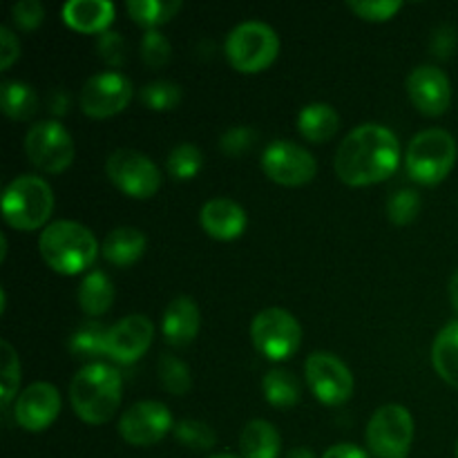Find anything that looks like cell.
<instances>
[{
  "mask_svg": "<svg viewBox=\"0 0 458 458\" xmlns=\"http://www.w3.org/2000/svg\"><path fill=\"white\" fill-rule=\"evenodd\" d=\"M401 164L396 134L385 125L365 123L352 130L335 152V174L347 186H371L385 182Z\"/></svg>",
  "mask_w": 458,
  "mask_h": 458,
  "instance_id": "6da1fadb",
  "label": "cell"
},
{
  "mask_svg": "<svg viewBox=\"0 0 458 458\" xmlns=\"http://www.w3.org/2000/svg\"><path fill=\"white\" fill-rule=\"evenodd\" d=\"M70 403L85 423H107L121 405V374L103 362L83 367L70 383Z\"/></svg>",
  "mask_w": 458,
  "mask_h": 458,
  "instance_id": "7a4b0ae2",
  "label": "cell"
},
{
  "mask_svg": "<svg viewBox=\"0 0 458 458\" xmlns=\"http://www.w3.org/2000/svg\"><path fill=\"white\" fill-rule=\"evenodd\" d=\"M38 249L49 268L61 276H79L98 255L97 237L79 222H54L40 233Z\"/></svg>",
  "mask_w": 458,
  "mask_h": 458,
  "instance_id": "3957f363",
  "label": "cell"
},
{
  "mask_svg": "<svg viewBox=\"0 0 458 458\" xmlns=\"http://www.w3.org/2000/svg\"><path fill=\"white\" fill-rule=\"evenodd\" d=\"M54 210V192L36 174L16 177L3 192V217L16 231H36Z\"/></svg>",
  "mask_w": 458,
  "mask_h": 458,
  "instance_id": "277c9868",
  "label": "cell"
},
{
  "mask_svg": "<svg viewBox=\"0 0 458 458\" xmlns=\"http://www.w3.org/2000/svg\"><path fill=\"white\" fill-rule=\"evenodd\" d=\"M456 161V141L447 130H423L407 148L405 165L410 177L423 186H437L450 174Z\"/></svg>",
  "mask_w": 458,
  "mask_h": 458,
  "instance_id": "5b68a950",
  "label": "cell"
},
{
  "mask_svg": "<svg viewBox=\"0 0 458 458\" xmlns=\"http://www.w3.org/2000/svg\"><path fill=\"white\" fill-rule=\"evenodd\" d=\"M228 63L242 74H258L267 70L280 52V38L276 30L268 27L267 22H242L228 34L226 38Z\"/></svg>",
  "mask_w": 458,
  "mask_h": 458,
  "instance_id": "8992f818",
  "label": "cell"
},
{
  "mask_svg": "<svg viewBox=\"0 0 458 458\" xmlns=\"http://www.w3.org/2000/svg\"><path fill=\"white\" fill-rule=\"evenodd\" d=\"M250 338H253L255 349L264 358L273 362L286 360L293 356L302 344V327L284 309H264L258 313L250 325Z\"/></svg>",
  "mask_w": 458,
  "mask_h": 458,
  "instance_id": "52a82bcc",
  "label": "cell"
},
{
  "mask_svg": "<svg viewBox=\"0 0 458 458\" xmlns=\"http://www.w3.org/2000/svg\"><path fill=\"white\" fill-rule=\"evenodd\" d=\"M414 443V419L403 405H385L367 425V445L378 458H407Z\"/></svg>",
  "mask_w": 458,
  "mask_h": 458,
  "instance_id": "ba28073f",
  "label": "cell"
},
{
  "mask_svg": "<svg viewBox=\"0 0 458 458\" xmlns=\"http://www.w3.org/2000/svg\"><path fill=\"white\" fill-rule=\"evenodd\" d=\"M106 174L132 199H150L161 188V173L150 157L137 150H114L106 161Z\"/></svg>",
  "mask_w": 458,
  "mask_h": 458,
  "instance_id": "9c48e42d",
  "label": "cell"
},
{
  "mask_svg": "<svg viewBox=\"0 0 458 458\" xmlns=\"http://www.w3.org/2000/svg\"><path fill=\"white\" fill-rule=\"evenodd\" d=\"M25 152L43 173H63L74 161V141L58 121H40L25 137Z\"/></svg>",
  "mask_w": 458,
  "mask_h": 458,
  "instance_id": "30bf717a",
  "label": "cell"
},
{
  "mask_svg": "<svg viewBox=\"0 0 458 458\" xmlns=\"http://www.w3.org/2000/svg\"><path fill=\"white\" fill-rule=\"evenodd\" d=\"M304 376L313 396L325 405H343L353 394V376L334 353L316 352L307 358Z\"/></svg>",
  "mask_w": 458,
  "mask_h": 458,
  "instance_id": "8fae6325",
  "label": "cell"
},
{
  "mask_svg": "<svg viewBox=\"0 0 458 458\" xmlns=\"http://www.w3.org/2000/svg\"><path fill=\"white\" fill-rule=\"evenodd\" d=\"M132 94V83L121 72H101L85 81L79 98L81 110L92 119H107L123 112Z\"/></svg>",
  "mask_w": 458,
  "mask_h": 458,
  "instance_id": "7c38bea8",
  "label": "cell"
},
{
  "mask_svg": "<svg viewBox=\"0 0 458 458\" xmlns=\"http://www.w3.org/2000/svg\"><path fill=\"white\" fill-rule=\"evenodd\" d=\"M262 170L280 186H304L318 173V164L309 150L293 141H273L262 155Z\"/></svg>",
  "mask_w": 458,
  "mask_h": 458,
  "instance_id": "4fadbf2b",
  "label": "cell"
},
{
  "mask_svg": "<svg viewBox=\"0 0 458 458\" xmlns=\"http://www.w3.org/2000/svg\"><path fill=\"white\" fill-rule=\"evenodd\" d=\"M170 429H174L170 410L157 401L137 403L119 420L121 438L137 447L155 445Z\"/></svg>",
  "mask_w": 458,
  "mask_h": 458,
  "instance_id": "5bb4252c",
  "label": "cell"
},
{
  "mask_svg": "<svg viewBox=\"0 0 458 458\" xmlns=\"http://www.w3.org/2000/svg\"><path fill=\"white\" fill-rule=\"evenodd\" d=\"M407 94L416 110L425 116L445 114L452 103L450 79L434 65H420L407 76Z\"/></svg>",
  "mask_w": 458,
  "mask_h": 458,
  "instance_id": "9a60e30c",
  "label": "cell"
},
{
  "mask_svg": "<svg viewBox=\"0 0 458 458\" xmlns=\"http://www.w3.org/2000/svg\"><path fill=\"white\" fill-rule=\"evenodd\" d=\"M155 338V325L146 316H128L110 327L107 334V356L119 365H132L150 349Z\"/></svg>",
  "mask_w": 458,
  "mask_h": 458,
  "instance_id": "2e32d148",
  "label": "cell"
},
{
  "mask_svg": "<svg viewBox=\"0 0 458 458\" xmlns=\"http://www.w3.org/2000/svg\"><path fill=\"white\" fill-rule=\"evenodd\" d=\"M61 411L58 389L49 383H34L16 398V423L27 432H43Z\"/></svg>",
  "mask_w": 458,
  "mask_h": 458,
  "instance_id": "e0dca14e",
  "label": "cell"
},
{
  "mask_svg": "<svg viewBox=\"0 0 458 458\" xmlns=\"http://www.w3.org/2000/svg\"><path fill=\"white\" fill-rule=\"evenodd\" d=\"M201 226L208 233L213 240L219 242H233L246 231V219L244 208L240 204H235L233 199L226 197H217V199L206 201L204 208H201Z\"/></svg>",
  "mask_w": 458,
  "mask_h": 458,
  "instance_id": "ac0fdd59",
  "label": "cell"
},
{
  "mask_svg": "<svg viewBox=\"0 0 458 458\" xmlns=\"http://www.w3.org/2000/svg\"><path fill=\"white\" fill-rule=\"evenodd\" d=\"M199 307L195 300L188 295H179L165 307L164 320H161V331H164L165 343L173 347H186L199 334Z\"/></svg>",
  "mask_w": 458,
  "mask_h": 458,
  "instance_id": "d6986e66",
  "label": "cell"
},
{
  "mask_svg": "<svg viewBox=\"0 0 458 458\" xmlns=\"http://www.w3.org/2000/svg\"><path fill=\"white\" fill-rule=\"evenodd\" d=\"M63 21L81 34L101 36L114 21V4L107 0H70L63 7Z\"/></svg>",
  "mask_w": 458,
  "mask_h": 458,
  "instance_id": "ffe728a7",
  "label": "cell"
},
{
  "mask_svg": "<svg viewBox=\"0 0 458 458\" xmlns=\"http://www.w3.org/2000/svg\"><path fill=\"white\" fill-rule=\"evenodd\" d=\"M143 250H146V235L132 226L114 228L101 246V255L114 267H132Z\"/></svg>",
  "mask_w": 458,
  "mask_h": 458,
  "instance_id": "44dd1931",
  "label": "cell"
},
{
  "mask_svg": "<svg viewBox=\"0 0 458 458\" xmlns=\"http://www.w3.org/2000/svg\"><path fill=\"white\" fill-rule=\"evenodd\" d=\"M340 128V114L329 103H309L298 114V130L307 141L325 143Z\"/></svg>",
  "mask_w": 458,
  "mask_h": 458,
  "instance_id": "7402d4cb",
  "label": "cell"
},
{
  "mask_svg": "<svg viewBox=\"0 0 458 458\" xmlns=\"http://www.w3.org/2000/svg\"><path fill=\"white\" fill-rule=\"evenodd\" d=\"M244 458H277L282 450V438L276 425L268 420H250L240 438Z\"/></svg>",
  "mask_w": 458,
  "mask_h": 458,
  "instance_id": "603a6c76",
  "label": "cell"
},
{
  "mask_svg": "<svg viewBox=\"0 0 458 458\" xmlns=\"http://www.w3.org/2000/svg\"><path fill=\"white\" fill-rule=\"evenodd\" d=\"M432 362L437 374L458 389V320L443 327L432 347Z\"/></svg>",
  "mask_w": 458,
  "mask_h": 458,
  "instance_id": "cb8c5ba5",
  "label": "cell"
},
{
  "mask_svg": "<svg viewBox=\"0 0 458 458\" xmlns=\"http://www.w3.org/2000/svg\"><path fill=\"white\" fill-rule=\"evenodd\" d=\"M114 302V286L103 271H92L83 277L79 289V304L85 316L98 318L110 311Z\"/></svg>",
  "mask_w": 458,
  "mask_h": 458,
  "instance_id": "d4e9b609",
  "label": "cell"
},
{
  "mask_svg": "<svg viewBox=\"0 0 458 458\" xmlns=\"http://www.w3.org/2000/svg\"><path fill=\"white\" fill-rule=\"evenodd\" d=\"M0 106L3 112L13 121H27L38 110V97L34 88L21 81H4L0 85Z\"/></svg>",
  "mask_w": 458,
  "mask_h": 458,
  "instance_id": "484cf974",
  "label": "cell"
},
{
  "mask_svg": "<svg viewBox=\"0 0 458 458\" xmlns=\"http://www.w3.org/2000/svg\"><path fill=\"white\" fill-rule=\"evenodd\" d=\"M125 7L137 25L150 31L168 22L182 9V3L179 0H130Z\"/></svg>",
  "mask_w": 458,
  "mask_h": 458,
  "instance_id": "4316f807",
  "label": "cell"
},
{
  "mask_svg": "<svg viewBox=\"0 0 458 458\" xmlns=\"http://www.w3.org/2000/svg\"><path fill=\"white\" fill-rule=\"evenodd\" d=\"M107 334L110 329H106L101 322H85L72 334L70 352L83 360L107 356Z\"/></svg>",
  "mask_w": 458,
  "mask_h": 458,
  "instance_id": "83f0119b",
  "label": "cell"
},
{
  "mask_svg": "<svg viewBox=\"0 0 458 458\" xmlns=\"http://www.w3.org/2000/svg\"><path fill=\"white\" fill-rule=\"evenodd\" d=\"M262 392L273 407H293L300 401V383L291 371L273 369L264 376Z\"/></svg>",
  "mask_w": 458,
  "mask_h": 458,
  "instance_id": "f1b7e54d",
  "label": "cell"
},
{
  "mask_svg": "<svg viewBox=\"0 0 458 458\" xmlns=\"http://www.w3.org/2000/svg\"><path fill=\"white\" fill-rule=\"evenodd\" d=\"M201 164H204L201 150L192 143H179L165 161L170 177L177 179V182H188V179L195 177L201 170Z\"/></svg>",
  "mask_w": 458,
  "mask_h": 458,
  "instance_id": "f546056e",
  "label": "cell"
},
{
  "mask_svg": "<svg viewBox=\"0 0 458 458\" xmlns=\"http://www.w3.org/2000/svg\"><path fill=\"white\" fill-rule=\"evenodd\" d=\"M159 380L164 385V389L173 396H186L192 387L191 369L186 367V362L179 360L177 356H161L159 360Z\"/></svg>",
  "mask_w": 458,
  "mask_h": 458,
  "instance_id": "4dcf8cb0",
  "label": "cell"
},
{
  "mask_svg": "<svg viewBox=\"0 0 458 458\" xmlns=\"http://www.w3.org/2000/svg\"><path fill=\"white\" fill-rule=\"evenodd\" d=\"M173 434L182 445L188 447V450L206 452L210 450V447H215V443H217L215 429L210 428V425H206L204 420H179V423L174 425Z\"/></svg>",
  "mask_w": 458,
  "mask_h": 458,
  "instance_id": "1f68e13d",
  "label": "cell"
},
{
  "mask_svg": "<svg viewBox=\"0 0 458 458\" xmlns=\"http://www.w3.org/2000/svg\"><path fill=\"white\" fill-rule=\"evenodd\" d=\"M139 98L150 110L168 112L182 103V88L177 83H170V81H155L141 89Z\"/></svg>",
  "mask_w": 458,
  "mask_h": 458,
  "instance_id": "d6a6232c",
  "label": "cell"
},
{
  "mask_svg": "<svg viewBox=\"0 0 458 458\" xmlns=\"http://www.w3.org/2000/svg\"><path fill=\"white\" fill-rule=\"evenodd\" d=\"M420 213V195L410 188H401L387 201V217L396 226H407Z\"/></svg>",
  "mask_w": 458,
  "mask_h": 458,
  "instance_id": "836d02e7",
  "label": "cell"
},
{
  "mask_svg": "<svg viewBox=\"0 0 458 458\" xmlns=\"http://www.w3.org/2000/svg\"><path fill=\"white\" fill-rule=\"evenodd\" d=\"M0 352H3V376H0V380H3V392L0 394L3 396H0V401H3V407H7L16 396L18 383H21V362H18V353L13 352L7 340L0 343Z\"/></svg>",
  "mask_w": 458,
  "mask_h": 458,
  "instance_id": "e575fe53",
  "label": "cell"
},
{
  "mask_svg": "<svg viewBox=\"0 0 458 458\" xmlns=\"http://www.w3.org/2000/svg\"><path fill=\"white\" fill-rule=\"evenodd\" d=\"M170 56H173V47H170L168 38L157 30L146 31L141 40V61L152 70H159V67L168 65Z\"/></svg>",
  "mask_w": 458,
  "mask_h": 458,
  "instance_id": "d590c367",
  "label": "cell"
},
{
  "mask_svg": "<svg viewBox=\"0 0 458 458\" xmlns=\"http://www.w3.org/2000/svg\"><path fill=\"white\" fill-rule=\"evenodd\" d=\"M403 3L401 0H349V9H352L356 16H360L362 21L369 22H385L392 16H396L401 12Z\"/></svg>",
  "mask_w": 458,
  "mask_h": 458,
  "instance_id": "8d00e7d4",
  "label": "cell"
},
{
  "mask_svg": "<svg viewBox=\"0 0 458 458\" xmlns=\"http://www.w3.org/2000/svg\"><path fill=\"white\" fill-rule=\"evenodd\" d=\"M255 141H258V132L253 128H249V125H235L228 132H224L219 148L228 157H242L255 146Z\"/></svg>",
  "mask_w": 458,
  "mask_h": 458,
  "instance_id": "74e56055",
  "label": "cell"
},
{
  "mask_svg": "<svg viewBox=\"0 0 458 458\" xmlns=\"http://www.w3.org/2000/svg\"><path fill=\"white\" fill-rule=\"evenodd\" d=\"M97 49L98 54H101L103 61L112 67H121L128 61V45H125L123 36L116 34V31H103V34L98 36Z\"/></svg>",
  "mask_w": 458,
  "mask_h": 458,
  "instance_id": "f35d334b",
  "label": "cell"
},
{
  "mask_svg": "<svg viewBox=\"0 0 458 458\" xmlns=\"http://www.w3.org/2000/svg\"><path fill=\"white\" fill-rule=\"evenodd\" d=\"M12 16H13V22H16L18 27L31 31V30H36V27L43 25L45 9L38 0H22V3L13 4Z\"/></svg>",
  "mask_w": 458,
  "mask_h": 458,
  "instance_id": "ab89813d",
  "label": "cell"
},
{
  "mask_svg": "<svg viewBox=\"0 0 458 458\" xmlns=\"http://www.w3.org/2000/svg\"><path fill=\"white\" fill-rule=\"evenodd\" d=\"M456 30L452 25H443L432 36V52L438 58H450L456 49Z\"/></svg>",
  "mask_w": 458,
  "mask_h": 458,
  "instance_id": "60d3db41",
  "label": "cell"
},
{
  "mask_svg": "<svg viewBox=\"0 0 458 458\" xmlns=\"http://www.w3.org/2000/svg\"><path fill=\"white\" fill-rule=\"evenodd\" d=\"M18 56H21L18 38L9 27H0V70H9Z\"/></svg>",
  "mask_w": 458,
  "mask_h": 458,
  "instance_id": "b9f144b4",
  "label": "cell"
},
{
  "mask_svg": "<svg viewBox=\"0 0 458 458\" xmlns=\"http://www.w3.org/2000/svg\"><path fill=\"white\" fill-rule=\"evenodd\" d=\"M70 94H67L65 88H56L49 92L47 97V110L52 116H65L67 110H70Z\"/></svg>",
  "mask_w": 458,
  "mask_h": 458,
  "instance_id": "7bdbcfd3",
  "label": "cell"
},
{
  "mask_svg": "<svg viewBox=\"0 0 458 458\" xmlns=\"http://www.w3.org/2000/svg\"><path fill=\"white\" fill-rule=\"evenodd\" d=\"M322 458H369V454L358 445H352V443H340V445L329 447Z\"/></svg>",
  "mask_w": 458,
  "mask_h": 458,
  "instance_id": "ee69618b",
  "label": "cell"
},
{
  "mask_svg": "<svg viewBox=\"0 0 458 458\" xmlns=\"http://www.w3.org/2000/svg\"><path fill=\"white\" fill-rule=\"evenodd\" d=\"M450 300L452 304H454V309L458 311V271L452 276L450 280Z\"/></svg>",
  "mask_w": 458,
  "mask_h": 458,
  "instance_id": "f6af8a7d",
  "label": "cell"
},
{
  "mask_svg": "<svg viewBox=\"0 0 458 458\" xmlns=\"http://www.w3.org/2000/svg\"><path fill=\"white\" fill-rule=\"evenodd\" d=\"M284 458H316V454L311 450H307V447H295Z\"/></svg>",
  "mask_w": 458,
  "mask_h": 458,
  "instance_id": "bcb514c9",
  "label": "cell"
},
{
  "mask_svg": "<svg viewBox=\"0 0 458 458\" xmlns=\"http://www.w3.org/2000/svg\"><path fill=\"white\" fill-rule=\"evenodd\" d=\"M210 458H237V456H233V454H215V456H210Z\"/></svg>",
  "mask_w": 458,
  "mask_h": 458,
  "instance_id": "7dc6e473",
  "label": "cell"
},
{
  "mask_svg": "<svg viewBox=\"0 0 458 458\" xmlns=\"http://www.w3.org/2000/svg\"><path fill=\"white\" fill-rule=\"evenodd\" d=\"M456 458H458V441H456Z\"/></svg>",
  "mask_w": 458,
  "mask_h": 458,
  "instance_id": "c3c4849f",
  "label": "cell"
}]
</instances>
